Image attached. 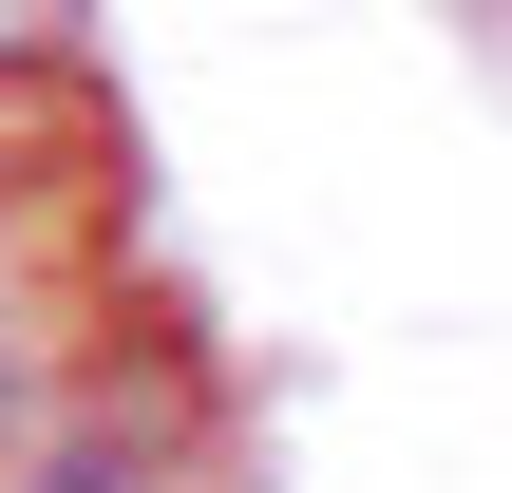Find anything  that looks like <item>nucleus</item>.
I'll use <instances>...</instances> for the list:
<instances>
[{"instance_id": "4", "label": "nucleus", "mask_w": 512, "mask_h": 493, "mask_svg": "<svg viewBox=\"0 0 512 493\" xmlns=\"http://www.w3.org/2000/svg\"><path fill=\"white\" fill-rule=\"evenodd\" d=\"M456 19H475V57H494V76H512V0H456Z\"/></svg>"}, {"instance_id": "1", "label": "nucleus", "mask_w": 512, "mask_h": 493, "mask_svg": "<svg viewBox=\"0 0 512 493\" xmlns=\"http://www.w3.org/2000/svg\"><path fill=\"white\" fill-rule=\"evenodd\" d=\"M19 493H209V399L171 361H76V399L38 418Z\"/></svg>"}, {"instance_id": "2", "label": "nucleus", "mask_w": 512, "mask_h": 493, "mask_svg": "<svg viewBox=\"0 0 512 493\" xmlns=\"http://www.w3.org/2000/svg\"><path fill=\"white\" fill-rule=\"evenodd\" d=\"M19 266H38V247H19ZM19 266H0V493H19V456H38V418L76 399V304L19 285Z\"/></svg>"}, {"instance_id": "3", "label": "nucleus", "mask_w": 512, "mask_h": 493, "mask_svg": "<svg viewBox=\"0 0 512 493\" xmlns=\"http://www.w3.org/2000/svg\"><path fill=\"white\" fill-rule=\"evenodd\" d=\"M76 38H95V0H0V76H76Z\"/></svg>"}]
</instances>
